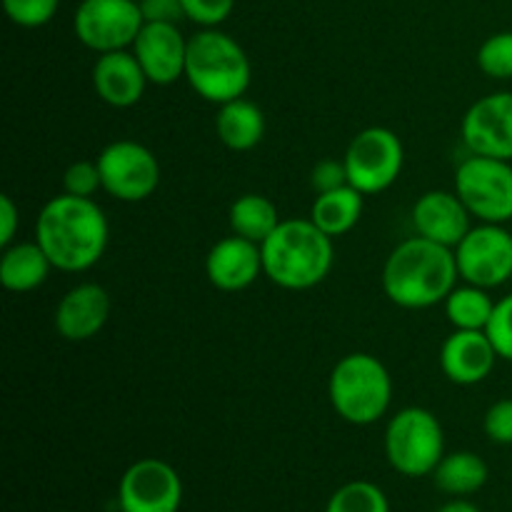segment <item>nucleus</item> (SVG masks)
Here are the masks:
<instances>
[{"mask_svg":"<svg viewBox=\"0 0 512 512\" xmlns=\"http://www.w3.org/2000/svg\"><path fill=\"white\" fill-rule=\"evenodd\" d=\"M20 223V210L15 205V200L10 195H0V245L8 248L15 240Z\"/></svg>","mask_w":512,"mask_h":512,"instance_id":"35","label":"nucleus"},{"mask_svg":"<svg viewBox=\"0 0 512 512\" xmlns=\"http://www.w3.org/2000/svg\"><path fill=\"white\" fill-rule=\"evenodd\" d=\"M385 458L395 473L405 478L433 475L445 458V433L430 410L403 408L385 428Z\"/></svg>","mask_w":512,"mask_h":512,"instance_id":"6","label":"nucleus"},{"mask_svg":"<svg viewBox=\"0 0 512 512\" xmlns=\"http://www.w3.org/2000/svg\"><path fill=\"white\" fill-rule=\"evenodd\" d=\"M460 138L473 155L512 163V93L500 90L475 100L463 115Z\"/></svg>","mask_w":512,"mask_h":512,"instance_id":"13","label":"nucleus"},{"mask_svg":"<svg viewBox=\"0 0 512 512\" xmlns=\"http://www.w3.org/2000/svg\"><path fill=\"white\" fill-rule=\"evenodd\" d=\"M325 512H390V503L370 480H350L330 495Z\"/></svg>","mask_w":512,"mask_h":512,"instance_id":"26","label":"nucleus"},{"mask_svg":"<svg viewBox=\"0 0 512 512\" xmlns=\"http://www.w3.org/2000/svg\"><path fill=\"white\" fill-rule=\"evenodd\" d=\"M463 283L493 290L512 278V233L505 225L480 223L455 248Z\"/></svg>","mask_w":512,"mask_h":512,"instance_id":"11","label":"nucleus"},{"mask_svg":"<svg viewBox=\"0 0 512 512\" xmlns=\"http://www.w3.org/2000/svg\"><path fill=\"white\" fill-rule=\"evenodd\" d=\"M228 220L233 235L253 240L258 245H263L273 235V230L283 223L273 200L260 193H245L235 198L230 205Z\"/></svg>","mask_w":512,"mask_h":512,"instance_id":"24","label":"nucleus"},{"mask_svg":"<svg viewBox=\"0 0 512 512\" xmlns=\"http://www.w3.org/2000/svg\"><path fill=\"white\" fill-rule=\"evenodd\" d=\"M253 68L248 53L233 35L218 28H200L188 38L185 80L203 100L215 105L243 98L250 88Z\"/></svg>","mask_w":512,"mask_h":512,"instance_id":"4","label":"nucleus"},{"mask_svg":"<svg viewBox=\"0 0 512 512\" xmlns=\"http://www.w3.org/2000/svg\"><path fill=\"white\" fill-rule=\"evenodd\" d=\"M35 240L50 263L63 273H85L100 263L110 240V225L93 198L55 195L35 220Z\"/></svg>","mask_w":512,"mask_h":512,"instance_id":"1","label":"nucleus"},{"mask_svg":"<svg viewBox=\"0 0 512 512\" xmlns=\"http://www.w3.org/2000/svg\"><path fill=\"white\" fill-rule=\"evenodd\" d=\"M410 215H413L415 233L433 240V243L448 245L453 250L468 235L470 218H473L455 190L453 193H448V190H428V193L415 200Z\"/></svg>","mask_w":512,"mask_h":512,"instance_id":"19","label":"nucleus"},{"mask_svg":"<svg viewBox=\"0 0 512 512\" xmlns=\"http://www.w3.org/2000/svg\"><path fill=\"white\" fill-rule=\"evenodd\" d=\"M3 8L20 28H43L55 18L60 0H3Z\"/></svg>","mask_w":512,"mask_h":512,"instance_id":"28","label":"nucleus"},{"mask_svg":"<svg viewBox=\"0 0 512 512\" xmlns=\"http://www.w3.org/2000/svg\"><path fill=\"white\" fill-rule=\"evenodd\" d=\"M435 512H483L475 503H470L468 498H453L445 505H440Z\"/></svg>","mask_w":512,"mask_h":512,"instance_id":"36","label":"nucleus"},{"mask_svg":"<svg viewBox=\"0 0 512 512\" xmlns=\"http://www.w3.org/2000/svg\"><path fill=\"white\" fill-rule=\"evenodd\" d=\"M363 198L365 195L355 190L350 183L338 190H330V193L315 195L313 208H310V220L333 240L343 238L363 218Z\"/></svg>","mask_w":512,"mask_h":512,"instance_id":"22","label":"nucleus"},{"mask_svg":"<svg viewBox=\"0 0 512 512\" xmlns=\"http://www.w3.org/2000/svg\"><path fill=\"white\" fill-rule=\"evenodd\" d=\"M103 190L120 203H143L158 190L160 163L138 140H113L95 158Z\"/></svg>","mask_w":512,"mask_h":512,"instance_id":"9","label":"nucleus"},{"mask_svg":"<svg viewBox=\"0 0 512 512\" xmlns=\"http://www.w3.org/2000/svg\"><path fill=\"white\" fill-rule=\"evenodd\" d=\"M478 68L493 80H512V30H500L478 48Z\"/></svg>","mask_w":512,"mask_h":512,"instance_id":"27","label":"nucleus"},{"mask_svg":"<svg viewBox=\"0 0 512 512\" xmlns=\"http://www.w3.org/2000/svg\"><path fill=\"white\" fill-rule=\"evenodd\" d=\"M445 315L455 330H485L495 310V300L478 285H455L445 298Z\"/></svg>","mask_w":512,"mask_h":512,"instance_id":"25","label":"nucleus"},{"mask_svg":"<svg viewBox=\"0 0 512 512\" xmlns=\"http://www.w3.org/2000/svg\"><path fill=\"white\" fill-rule=\"evenodd\" d=\"M455 193L480 223H510L512 163L470 153L455 170Z\"/></svg>","mask_w":512,"mask_h":512,"instance_id":"7","label":"nucleus"},{"mask_svg":"<svg viewBox=\"0 0 512 512\" xmlns=\"http://www.w3.org/2000/svg\"><path fill=\"white\" fill-rule=\"evenodd\" d=\"M310 185H313L315 195L330 193L343 185H348V170H345L343 160H320L310 173Z\"/></svg>","mask_w":512,"mask_h":512,"instance_id":"33","label":"nucleus"},{"mask_svg":"<svg viewBox=\"0 0 512 512\" xmlns=\"http://www.w3.org/2000/svg\"><path fill=\"white\" fill-rule=\"evenodd\" d=\"M485 333L493 340L500 360L512 363V293L495 300V310L490 315V323L485 328Z\"/></svg>","mask_w":512,"mask_h":512,"instance_id":"30","label":"nucleus"},{"mask_svg":"<svg viewBox=\"0 0 512 512\" xmlns=\"http://www.w3.org/2000/svg\"><path fill=\"white\" fill-rule=\"evenodd\" d=\"M215 133L220 143L233 153H248L258 148L265 138V115L253 100L235 98L230 103L218 105L215 115Z\"/></svg>","mask_w":512,"mask_h":512,"instance_id":"20","label":"nucleus"},{"mask_svg":"<svg viewBox=\"0 0 512 512\" xmlns=\"http://www.w3.org/2000/svg\"><path fill=\"white\" fill-rule=\"evenodd\" d=\"M185 18L200 28H218L230 18L235 0H183Z\"/></svg>","mask_w":512,"mask_h":512,"instance_id":"31","label":"nucleus"},{"mask_svg":"<svg viewBox=\"0 0 512 512\" xmlns=\"http://www.w3.org/2000/svg\"><path fill=\"white\" fill-rule=\"evenodd\" d=\"M488 478V463L478 453H470V450L448 453L433 473L435 488L440 493L450 495V498H470V495L480 493Z\"/></svg>","mask_w":512,"mask_h":512,"instance_id":"23","label":"nucleus"},{"mask_svg":"<svg viewBox=\"0 0 512 512\" xmlns=\"http://www.w3.org/2000/svg\"><path fill=\"white\" fill-rule=\"evenodd\" d=\"M55 265L40 248L38 240L30 243H10L0 258V283L10 293H30L48 280Z\"/></svg>","mask_w":512,"mask_h":512,"instance_id":"21","label":"nucleus"},{"mask_svg":"<svg viewBox=\"0 0 512 512\" xmlns=\"http://www.w3.org/2000/svg\"><path fill=\"white\" fill-rule=\"evenodd\" d=\"M93 90L110 108H133L148 88V75L133 50H113L98 55L93 65Z\"/></svg>","mask_w":512,"mask_h":512,"instance_id":"18","label":"nucleus"},{"mask_svg":"<svg viewBox=\"0 0 512 512\" xmlns=\"http://www.w3.org/2000/svg\"><path fill=\"white\" fill-rule=\"evenodd\" d=\"M498 350L485 330H453L440 348V370L455 385H478L493 373Z\"/></svg>","mask_w":512,"mask_h":512,"instance_id":"15","label":"nucleus"},{"mask_svg":"<svg viewBox=\"0 0 512 512\" xmlns=\"http://www.w3.org/2000/svg\"><path fill=\"white\" fill-rule=\"evenodd\" d=\"M130 50L143 65L145 75L153 85H173L185 78L188 38L183 35L180 25L145 23Z\"/></svg>","mask_w":512,"mask_h":512,"instance_id":"14","label":"nucleus"},{"mask_svg":"<svg viewBox=\"0 0 512 512\" xmlns=\"http://www.w3.org/2000/svg\"><path fill=\"white\" fill-rule=\"evenodd\" d=\"M110 318V295L98 283H80L60 298L55 308V330L63 340L85 343L105 328Z\"/></svg>","mask_w":512,"mask_h":512,"instance_id":"17","label":"nucleus"},{"mask_svg":"<svg viewBox=\"0 0 512 512\" xmlns=\"http://www.w3.org/2000/svg\"><path fill=\"white\" fill-rule=\"evenodd\" d=\"M98 190H103V178L95 160H78L68 165L63 173V193L75 195V198H95Z\"/></svg>","mask_w":512,"mask_h":512,"instance_id":"29","label":"nucleus"},{"mask_svg":"<svg viewBox=\"0 0 512 512\" xmlns=\"http://www.w3.org/2000/svg\"><path fill=\"white\" fill-rule=\"evenodd\" d=\"M348 183L363 195L385 193L400 178L405 148L398 135L383 125L365 128L350 140L343 155Z\"/></svg>","mask_w":512,"mask_h":512,"instance_id":"8","label":"nucleus"},{"mask_svg":"<svg viewBox=\"0 0 512 512\" xmlns=\"http://www.w3.org/2000/svg\"><path fill=\"white\" fill-rule=\"evenodd\" d=\"M458 278L453 248L413 235L395 245L385 260L383 290L398 308L425 310L445 303Z\"/></svg>","mask_w":512,"mask_h":512,"instance_id":"2","label":"nucleus"},{"mask_svg":"<svg viewBox=\"0 0 512 512\" xmlns=\"http://www.w3.org/2000/svg\"><path fill=\"white\" fill-rule=\"evenodd\" d=\"M143 25L138 0H80L73 15L75 38L98 55L133 48Z\"/></svg>","mask_w":512,"mask_h":512,"instance_id":"10","label":"nucleus"},{"mask_svg":"<svg viewBox=\"0 0 512 512\" xmlns=\"http://www.w3.org/2000/svg\"><path fill=\"white\" fill-rule=\"evenodd\" d=\"M145 23H173L180 25L185 18L183 0H138Z\"/></svg>","mask_w":512,"mask_h":512,"instance_id":"34","label":"nucleus"},{"mask_svg":"<svg viewBox=\"0 0 512 512\" xmlns=\"http://www.w3.org/2000/svg\"><path fill=\"white\" fill-rule=\"evenodd\" d=\"M328 398L345 423L373 425L393 403V378L375 355L350 353L330 373Z\"/></svg>","mask_w":512,"mask_h":512,"instance_id":"5","label":"nucleus"},{"mask_svg":"<svg viewBox=\"0 0 512 512\" xmlns=\"http://www.w3.org/2000/svg\"><path fill=\"white\" fill-rule=\"evenodd\" d=\"M483 430L495 445H512V398L490 405L483 418Z\"/></svg>","mask_w":512,"mask_h":512,"instance_id":"32","label":"nucleus"},{"mask_svg":"<svg viewBox=\"0 0 512 512\" xmlns=\"http://www.w3.org/2000/svg\"><path fill=\"white\" fill-rule=\"evenodd\" d=\"M205 275L213 288L223 293H240L250 288L263 273V250L253 240L228 235L210 248L205 258Z\"/></svg>","mask_w":512,"mask_h":512,"instance_id":"16","label":"nucleus"},{"mask_svg":"<svg viewBox=\"0 0 512 512\" xmlns=\"http://www.w3.org/2000/svg\"><path fill=\"white\" fill-rule=\"evenodd\" d=\"M183 505V480L160 458L135 460L118 485L120 512H178Z\"/></svg>","mask_w":512,"mask_h":512,"instance_id":"12","label":"nucleus"},{"mask_svg":"<svg viewBox=\"0 0 512 512\" xmlns=\"http://www.w3.org/2000/svg\"><path fill=\"white\" fill-rule=\"evenodd\" d=\"M263 250V273L283 290H310L323 283L335 263L333 238L310 218L283 220Z\"/></svg>","mask_w":512,"mask_h":512,"instance_id":"3","label":"nucleus"}]
</instances>
